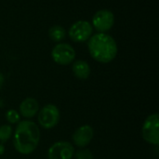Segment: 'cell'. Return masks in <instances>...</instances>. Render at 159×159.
<instances>
[{
	"label": "cell",
	"instance_id": "cell-1",
	"mask_svg": "<svg viewBox=\"0 0 159 159\" xmlns=\"http://www.w3.org/2000/svg\"><path fill=\"white\" fill-rule=\"evenodd\" d=\"M40 141V130L38 126L30 120H24L18 123L13 144L16 151L21 155H30L37 147Z\"/></svg>",
	"mask_w": 159,
	"mask_h": 159
},
{
	"label": "cell",
	"instance_id": "cell-2",
	"mask_svg": "<svg viewBox=\"0 0 159 159\" xmlns=\"http://www.w3.org/2000/svg\"><path fill=\"white\" fill-rule=\"evenodd\" d=\"M88 48L90 56L101 63L114 61L118 51L116 40L106 33H99L91 36L89 39Z\"/></svg>",
	"mask_w": 159,
	"mask_h": 159
},
{
	"label": "cell",
	"instance_id": "cell-3",
	"mask_svg": "<svg viewBox=\"0 0 159 159\" xmlns=\"http://www.w3.org/2000/svg\"><path fill=\"white\" fill-rule=\"evenodd\" d=\"M142 135L144 141L150 144H159V116L158 114L149 116L142 128Z\"/></svg>",
	"mask_w": 159,
	"mask_h": 159
},
{
	"label": "cell",
	"instance_id": "cell-4",
	"mask_svg": "<svg viewBox=\"0 0 159 159\" xmlns=\"http://www.w3.org/2000/svg\"><path fill=\"white\" fill-rule=\"evenodd\" d=\"M37 114L39 125L46 129H49L57 126L61 118L60 110L54 104L45 105L40 111H38Z\"/></svg>",
	"mask_w": 159,
	"mask_h": 159
},
{
	"label": "cell",
	"instance_id": "cell-5",
	"mask_svg": "<svg viewBox=\"0 0 159 159\" xmlns=\"http://www.w3.org/2000/svg\"><path fill=\"white\" fill-rule=\"evenodd\" d=\"M75 48L67 43H59L51 50L52 60L60 65H68L75 59Z\"/></svg>",
	"mask_w": 159,
	"mask_h": 159
},
{
	"label": "cell",
	"instance_id": "cell-6",
	"mask_svg": "<svg viewBox=\"0 0 159 159\" xmlns=\"http://www.w3.org/2000/svg\"><path fill=\"white\" fill-rule=\"evenodd\" d=\"M92 25L88 20H77L69 29L70 38L76 43H83L89 40L92 34Z\"/></svg>",
	"mask_w": 159,
	"mask_h": 159
},
{
	"label": "cell",
	"instance_id": "cell-7",
	"mask_svg": "<svg viewBox=\"0 0 159 159\" xmlns=\"http://www.w3.org/2000/svg\"><path fill=\"white\" fill-rule=\"evenodd\" d=\"M115 24V15L109 9L97 11L92 18V26L100 33H106Z\"/></svg>",
	"mask_w": 159,
	"mask_h": 159
},
{
	"label": "cell",
	"instance_id": "cell-8",
	"mask_svg": "<svg viewBox=\"0 0 159 159\" xmlns=\"http://www.w3.org/2000/svg\"><path fill=\"white\" fill-rule=\"evenodd\" d=\"M75 155L74 146L64 141L54 143L48 151V159H72Z\"/></svg>",
	"mask_w": 159,
	"mask_h": 159
},
{
	"label": "cell",
	"instance_id": "cell-9",
	"mask_svg": "<svg viewBox=\"0 0 159 159\" xmlns=\"http://www.w3.org/2000/svg\"><path fill=\"white\" fill-rule=\"evenodd\" d=\"M94 136L93 128L89 125H83L76 129L72 136L74 143L79 148H85L92 141Z\"/></svg>",
	"mask_w": 159,
	"mask_h": 159
},
{
	"label": "cell",
	"instance_id": "cell-10",
	"mask_svg": "<svg viewBox=\"0 0 159 159\" xmlns=\"http://www.w3.org/2000/svg\"><path fill=\"white\" fill-rule=\"evenodd\" d=\"M38 111L39 104L34 98H26L20 104V114L26 118L34 117L35 115H37Z\"/></svg>",
	"mask_w": 159,
	"mask_h": 159
},
{
	"label": "cell",
	"instance_id": "cell-11",
	"mask_svg": "<svg viewBox=\"0 0 159 159\" xmlns=\"http://www.w3.org/2000/svg\"><path fill=\"white\" fill-rule=\"evenodd\" d=\"M73 73L75 77L81 80H86L89 77L91 70L89 64L83 61V60H77L74 62L72 67Z\"/></svg>",
	"mask_w": 159,
	"mask_h": 159
},
{
	"label": "cell",
	"instance_id": "cell-12",
	"mask_svg": "<svg viewBox=\"0 0 159 159\" xmlns=\"http://www.w3.org/2000/svg\"><path fill=\"white\" fill-rule=\"evenodd\" d=\"M48 37L54 42H61L65 38L66 32L61 25H53L48 30Z\"/></svg>",
	"mask_w": 159,
	"mask_h": 159
},
{
	"label": "cell",
	"instance_id": "cell-13",
	"mask_svg": "<svg viewBox=\"0 0 159 159\" xmlns=\"http://www.w3.org/2000/svg\"><path fill=\"white\" fill-rule=\"evenodd\" d=\"M12 128L9 125H3L0 127V142L2 143H6L11 136Z\"/></svg>",
	"mask_w": 159,
	"mask_h": 159
},
{
	"label": "cell",
	"instance_id": "cell-14",
	"mask_svg": "<svg viewBox=\"0 0 159 159\" xmlns=\"http://www.w3.org/2000/svg\"><path fill=\"white\" fill-rule=\"evenodd\" d=\"M6 118L7 122L11 124H16L20 121V114L14 109H10L6 113Z\"/></svg>",
	"mask_w": 159,
	"mask_h": 159
},
{
	"label": "cell",
	"instance_id": "cell-15",
	"mask_svg": "<svg viewBox=\"0 0 159 159\" xmlns=\"http://www.w3.org/2000/svg\"><path fill=\"white\" fill-rule=\"evenodd\" d=\"M74 156H75L76 159H93V155L89 149L79 150Z\"/></svg>",
	"mask_w": 159,
	"mask_h": 159
},
{
	"label": "cell",
	"instance_id": "cell-16",
	"mask_svg": "<svg viewBox=\"0 0 159 159\" xmlns=\"http://www.w3.org/2000/svg\"><path fill=\"white\" fill-rule=\"evenodd\" d=\"M4 80H5L4 75H3V74H2V73H0V88L3 86V84H4Z\"/></svg>",
	"mask_w": 159,
	"mask_h": 159
},
{
	"label": "cell",
	"instance_id": "cell-17",
	"mask_svg": "<svg viewBox=\"0 0 159 159\" xmlns=\"http://www.w3.org/2000/svg\"><path fill=\"white\" fill-rule=\"evenodd\" d=\"M4 151H5L4 145L3 144H0V155H3L4 154Z\"/></svg>",
	"mask_w": 159,
	"mask_h": 159
}]
</instances>
